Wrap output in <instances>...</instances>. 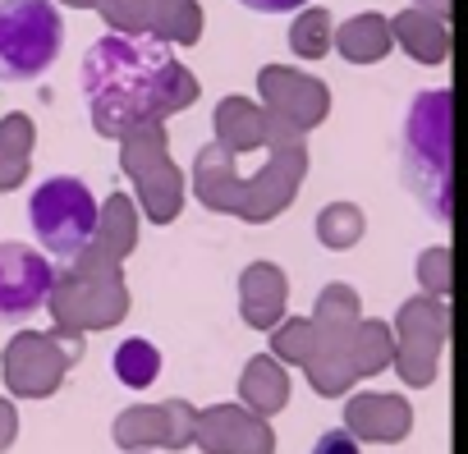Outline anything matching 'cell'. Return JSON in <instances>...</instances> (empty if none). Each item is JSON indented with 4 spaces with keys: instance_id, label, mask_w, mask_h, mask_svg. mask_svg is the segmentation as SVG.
Returning <instances> with one entry per match:
<instances>
[{
    "instance_id": "277c9868",
    "label": "cell",
    "mask_w": 468,
    "mask_h": 454,
    "mask_svg": "<svg viewBox=\"0 0 468 454\" xmlns=\"http://www.w3.org/2000/svg\"><path fill=\"white\" fill-rule=\"evenodd\" d=\"M65 47L56 0H0V83L42 79Z\"/></svg>"
},
{
    "instance_id": "5b68a950",
    "label": "cell",
    "mask_w": 468,
    "mask_h": 454,
    "mask_svg": "<svg viewBox=\"0 0 468 454\" xmlns=\"http://www.w3.org/2000/svg\"><path fill=\"white\" fill-rule=\"evenodd\" d=\"M56 290V267L42 248H28L19 239L0 244V322H24L47 308Z\"/></svg>"
},
{
    "instance_id": "8992f818",
    "label": "cell",
    "mask_w": 468,
    "mask_h": 454,
    "mask_svg": "<svg viewBox=\"0 0 468 454\" xmlns=\"http://www.w3.org/2000/svg\"><path fill=\"white\" fill-rule=\"evenodd\" d=\"M156 372H161V354H156L152 340H124V344L115 349V376H120L124 385L143 390V385L156 381Z\"/></svg>"
},
{
    "instance_id": "ba28073f",
    "label": "cell",
    "mask_w": 468,
    "mask_h": 454,
    "mask_svg": "<svg viewBox=\"0 0 468 454\" xmlns=\"http://www.w3.org/2000/svg\"><path fill=\"white\" fill-rule=\"evenodd\" d=\"M244 10H253V15H285V10H299V5H308V0H239Z\"/></svg>"
},
{
    "instance_id": "7a4b0ae2",
    "label": "cell",
    "mask_w": 468,
    "mask_h": 454,
    "mask_svg": "<svg viewBox=\"0 0 468 454\" xmlns=\"http://www.w3.org/2000/svg\"><path fill=\"white\" fill-rule=\"evenodd\" d=\"M399 152H404V179L413 184L418 202L436 220H445L450 216V92L445 88L413 97Z\"/></svg>"
},
{
    "instance_id": "52a82bcc",
    "label": "cell",
    "mask_w": 468,
    "mask_h": 454,
    "mask_svg": "<svg viewBox=\"0 0 468 454\" xmlns=\"http://www.w3.org/2000/svg\"><path fill=\"white\" fill-rule=\"evenodd\" d=\"M313 454H363V449H358V440H354L349 431H326V436L313 445Z\"/></svg>"
},
{
    "instance_id": "3957f363",
    "label": "cell",
    "mask_w": 468,
    "mask_h": 454,
    "mask_svg": "<svg viewBox=\"0 0 468 454\" xmlns=\"http://www.w3.org/2000/svg\"><path fill=\"white\" fill-rule=\"evenodd\" d=\"M97 193L79 174H51L28 197V225L37 248L56 262H74L97 239Z\"/></svg>"
},
{
    "instance_id": "6da1fadb",
    "label": "cell",
    "mask_w": 468,
    "mask_h": 454,
    "mask_svg": "<svg viewBox=\"0 0 468 454\" xmlns=\"http://www.w3.org/2000/svg\"><path fill=\"white\" fill-rule=\"evenodd\" d=\"M83 101L101 138H129L197 101V79L156 33H101L83 56Z\"/></svg>"
}]
</instances>
